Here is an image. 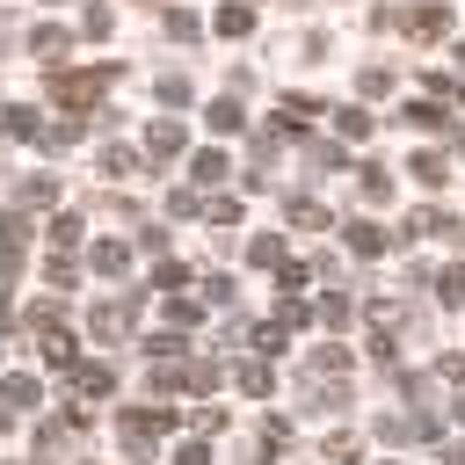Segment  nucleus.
Masks as SVG:
<instances>
[{
    "mask_svg": "<svg viewBox=\"0 0 465 465\" xmlns=\"http://www.w3.org/2000/svg\"><path fill=\"white\" fill-rule=\"evenodd\" d=\"M436 298H443V305H465V269H443V276H436Z\"/></svg>",
    "mask_w": 465,
    "mask_h": 465,
    "instance_id": "31",
    "label": "nucleus"
},
{
    "mask_svg": "<svg viewBox=\"0 0 465 465\" xmlns=\"http://www.w3.org/2000/svg\"><path fill=\"white\" fill-rule=\"evenodd\" d=\"M131 320H138V298H102V305L87 312V327H94L102 341H124V334H131Z\"/></svg>",
    "mask_w": 465,
    "mask_h": 465,
    "instance_id": "4",
    "label": "nucleus"
},
{
    "mask_svg": "<svg viewBox=\"0 0 465 465\" xmlns=\"http://www.w3.org/2000/svg\"><path fill=\"white\" fill-rule=\"evenodd\" d=\"M320 109H327V102H320V94H283V116H291V124H312V116H320Z\"/></svg>",
    "mask_w": 465,
    "mask_h": 465,
    "instance_id": "26",
    "label": "nucleus"
},
{
    "mask_svg": "<svg viewBox=\"0 0 465 465\" xmlns=\"http://www.w3.org/2000/svg\"><path fill=\"white\" fill-rule=\"evenodd\" d=\"M87 269H94V276H124V269H131V247H124V240H94V247H87Z\"/></svg>",
    "mask_w": 465,
    "mask_h": 465,
    "instance_id": "9",
    "label": "nucleus"
},
{
    "mask_svg": "<svg viewBox=\"0 0 465 465\" xmlns=\"http://www.w3.org/2000/svg\"><path fill=\"white\" fill-rule=\"evenodd\" d=\"M22 196H29V203H51V196H58V182H51V174H29V182H22Z\"/></svg>",
    "mask_w": 465,
    "mask_h": 465,
    "instance_id": "35",
    "label": "nucleus"
},
{
    "mask_svg": "<svg viewBox=\"0 0 465 465\" xmlns=\"http://www.w3.org/2000/svg\"><path fill=\"white\" fill-rule=\"evenodd\" d=\"M167 211H174V218H196L203 203H196V189H174V196H167Z\"/></svg>",
    "mask_w": 465,
    "mask_h": 465,
    "instance_id": "38",
    "label": "nucleus"
},
{
    "mask_svg": "<svg viewBox=\"0 0 465 465\" xmlns=\"http://www.w3.org/2000/svg\"><path fill=\"white\" fill-rule=\"evenodd\" d=\"M109 80H116V65H80V73H51V102H58V109H94V102L109 94Z\"/></svg>",
    "mask_w": 465,
    "mask_h": 465,
    "instance_id": "1",
    "label": "nucleus"
},
{
    "mask_svg": "<svg viewBox=\"0 0 465 465\" xmlns=\"http://www.w3.org/2000/svg\"><path fill=\"white\" fill-rule=\"evenodd\" d=\"M407 124H414V131H450V109H443L436 94H421V102H407Z\"/></svg>",
    "mask_w": 465,
    "mask_h": 465,
    "instance_id": "15",
    "label": "nucleus"
},
{
    "mask_svg": "<svg viewBox=\"0 0 465 465\" xmlns=\"http://www.w3.org/2000/svg\"><path fill=\"white\" fill-rule=\"evenodd\" d=\"M189 167H196V182H225V153H196Z\"/></svg>",
    "mask_w": 465,
    "mask_h": 465,
    "instance_id": "32",
    "label": "nucleus"
},
{
    "mask_svg": "<svg viewBox=\"0 0 465 465\" xmlns=\"http://www.w3.org/2000/svg\"><path fill=\"white\" fill-rule=\"evenodd\" d=\"M182 153H189V131H182L174 116H160V124L145 131V160H160V167H167V160H182Z\"/></svg>",
    "mask_w": 465,
    "mask_h": 465,
    "instance_id": "5",
    "label": "nucleus"
},
{
    "mask_svg": "<svg viewBox=\"0 0 465 465\" xmlns=\"http://www.w3.org/2000/svg\"><path fill=\"white\" fill-rule=\"evenodd\" d=\"M247 29H254V7H247V0L218 7V36H247Z\"/></svg>",
    "mask_w": 465,
    "mask_h": 465,
    "instance_id": "20",
    "label": "nucleus"
},
{
    "mask_svg": "<svg viewBox=\"0 0 465 465\" xmlns=\"http://www.w3.org/2000/svg\"><path fill=\"white\" fill-rule=\"evenodd\" d=\"M378 436H385V443H421V436H436V414H400V407H392V414L378 421Z\"/></svg>",
    "mask_w": 465,
    "mask_h": 465,
    "instance_id": "6",
    "label": "nucleus"
},
{
    "mask_svg": "<svg viewBox=\"0 0 465 465\" xmlns=\"http://www.w3.org/2000/svg\"><path fill=\"white\" fill-rule=\"evenodd\" d=\"M327 458H334V465H363V443H356V436H327Z\"/></svg>",
    "mask_w": 465,
    "mask_h": 465,
    "instance_id": "30",
    "label": "nucleus"
},
{
    "mask_svg": "<svg viewBox=\"0 0 465 465\" xmlns=\"http://www.w3.org/2000/svg\"><path fill=\"white\" fill-rule=\"evenodd\" d=\"M305 320H312V312H305V298H298V291H276V327H283V334H298Z\"/></svg>",
    "mask_w": 465,
    "mask_h": 465,
    "instance_id": "19",
    "label": "nucleus"
},
{
    "mask_svg": "<svg viewBox=\"0 0 465 465\" xmlns=\"http://www.w3.org/2000/svg\"><path fill=\"white\" fill-rule=\"evenodd\" d=\"M160 305H167V327H196V320H203V312H196L182 291H160Z\"/></svg>",
    "mask_w": 465,
    "mask_h": 465,
    "instance_id": "24",
    "label": "nucleus"
},
{
    "mask_svg": "<svg viewBox=\"0 0 465 465\" xmlns=\"http://www.w3.org/2000/svg\"><path fill=\"white\" fill-rule=\"evenodd\" d=\"M203 218H211L218 232H232V225H240V203H232V196H218V203H203Z\"/></svg>",
    "mask_w": 465,
    "mask_h": 465,
    "instance_id": "28",
    "label": "nucleus"
},
{
    "mask_svg": "<svg viewBox=\"0 0 465 465\" xmlns=\"http://www.w3.org/2000/svg\"><path fill=\"white\" fill-rule=\"evenodd\" d=\"M138 174V153L131 145H102V182H131Z\"/></svg>",
    "mask_w": 465,
    "mask_h": 465,
    "instance_id": "17",
    "label": "nucleus"
},
{
    "mask_svg": "<svg viewBox=\"0 0 465 465\" xmlns=\"http://www.w3.org/2000/svg\"><path fill=\"white\" fill-rule=\"evenodd\" d=\"M153 283H160V291H182V283H189V269H182V262H160V269H153Z\"/></svg>",
    "mask_w": 465,
    "mask_h": 465,
    "instance_id": "36",
    "label": "nucleus"
},
{
    "mask_svg": "<svg viewBox=\"0 0 465 465\" xmlns=\"http://www.w3.org/2000/svg\"><path fill=\"white\" fill-rule=\"evenodd\" d=\"M29 51H36V58H44V65H58V58H65V51H73V29H58V22H44V29H36V36H29Z\"/></svg>",
    "mask_w": 465,
    "mask_h": 465,
    "instance_id": "10",
    "label": "nucleus"
},
{
    "mask_svg": "<svg viewBox=\"0 0 465 465\" xmlns=\"http://www.w3.org/2000/svg\"><path fill=\"white\" fill-rule=\"evenodd\" d=\"M203 124H211V131H218V138H232V131H247V109H240V102H232V94H218V102H211V109H203Z\"/></svg>",
    "mask_w": 465,
    "mask_h": 465,
    "instance_id": "11",
    "label": "nucleus"
},
{
    "mask_svg": "<svg viewBox=\"0 0 465 465\" xmlns=\"http://www.w3.org/2000/svg\"><path fill=\"white\" fill-rule=\"evenodd\" d=\"M247 262H254V269H276V262H283V240H276V232H254V240H247Z\"/></svg>",
    "mask_w": 465,
    "mask_h": 465,
    "instance_id": "21",
    "label": "nucleus"
},
{
    "mask_svg": "<svg viewBox=\"0 0 465 465\" xmlns=\"http://www.w3.org/2000/svg\"><path fill=\"white\" fill-rule=\"evenodd\" d=\"M305 378H349V349H334V341L312 349V356H305Z\"/></svg>",
    "mask_w": 465,
    "mask_h": 465,
    "instance_id": "16",
    "label": "nucleus"
},
{
    "mask_svg": "<svg viewBox=\"0 0 465 465\" xmlns=\"http://www.w3.org/2000/svg\"><path fill=\"white\" fill-rule=\"evenodd\" d=\"M400 36H407V44H443V36H450V7H443V0L407 7V15H400Z\"/></svg>",
    "mask_w": 465,
    "mask_h": 465,
    "instance_id": "3",
    "label": "nucleus"
},
{
    "mask_svg": "<svg viewBox=\"0 0 465 465\" xmlns=\"http://www.w3.org/2000/svg\"><path fill=\"white\" fill-rule=\"evenodd\" d=\"M363 196L385 203V196H392V174H385V167H363Z\"/></svg>",
    "mask_w": 465,
    "mask_h": 465,
    "instance_id": "33",
    "label": "nucleus"
},
{
    "mask_svg": "<svg viewBox=\"0 0 465 465\" xmlns=\"http://www.w3.org/2000/svg\"><path fill=\"white\" fill-rule=\"evenodd\" d=\"M407 174H414V182H421V189H443V182H450V160H443V153H436V145H421V153H414V160H407Z\"/></svg>",
    "mask_w": 465,
    "mask_h": 465,
    "instance_id": "7",
    "label": "nucleus"
},
{
    "mask_svg": "<svg viewBox=\"0 0 465 465\" xmlns=\"http://www.w3.org/2000/svg\"><path fill=\"white\" fill-rule=\"evenodd\" d=\"M320 320H327V327L341 334V327L356 320V305H349V291H334V298H320Z\"/></svg>",
    "mask_w": 465,
    "mask_h": 465,
    "instance_id": "25",
    "label": "nucleus"
},
{
    "mask_svg": "<svg viewBox=\"0 0 465 465\" xmlns=\"http://www.w3.org/2000/svg\"><path fill=\"white\" fill-rule=\"evenodd\" d=\"M0 400H7V414H29L44 392H36V378H0Z\"/></svg>",
    "mask_w": 465,
    "mask_h": 465,
    "instance_id": "18",
    "label": "nucleus"
},
{
    "mask_svg": "<svg viewBox=\"0 0 465 465\" xmlns=\"http://www.w3.org/2000/svg\"><path fill=\"white\" fill-rule=\"evenodd\" d=\"M167 36H174V44H196V15H189V7H167Z\"/></svg>",
    "mask_w": 465,
    "mask_h": 465,
    "instance_id": "27",
    "label": "nucleus"
},
{
    "mask_svg": "<svg viewBox=\"0 0 465 465\" xmlns=\"http://www.w3.org/2000/svg\"><path fill=\"white\" fill-rule=\"evenodd\" d=\"M22 247H29V218H22V211H7V218H0V269H15V254H22Z\"/></svg>",
    "mask_w": 465,
    "mask_h": 465,
    "instance_id": "13",
    "label": "nucleus"
},
{
    "mask_svg": "<svg viewBox=\"0 0 465 465\" xmlns=\"http://www.w3.org/2000/svg\"><path fill=\"white\" fill-rule=\"evenodd\" d=\"M51 247H80V218H73V211L51 218Z\"/></svg>",
    "mask_w": 465,
    "mask_h": 465,
    "instance_id": "29",
    "label": "nucleus"
},
{
    "mask_svg": "<svg viewBox=\"0 0 465 465\" xmlns=\"http://www.w3.org/2000/svg\"><path fill=\"white\" fill-rule=\"evenodd\" d=\"M341 240H349V247H356V254H363V262H371V254H385V247H392V232H385V225H371V218H356V225H341Z\"/></svg>",
    "mask_w": 465,
    "mask_h": 465,
    "instance_id": "8",
    "label": "nucleus"
},
{
    "mask_svg": "<svg viewBox=\"0 0 465 465\" xmlns=\"http://www.w3.org/2000/svg\"><path fill=\"white\" fill-rule=\"evenodd\" d=\"M174 465H211V450H203V443H182V450H174Z\"/></svg>",
    "mask_w": 465,
    "mask_h": 465,
    "instance_id": "40",
    "label": "nucleus"
},
{
    "mask_svg": "<svg viewBox=\"0 0 465 465\" xmlns=\"http://www.w3.org/2000/svg\"><path fill=\"white\" fill-rule=\"evenodd\" d=\"M80 36H109V7H102V0L80 15Z\"/></svg>",
    "mask_w": 465,
    "mask_h": 465,
    "instance_id": "34",
    "label": "nucleus"
},
{
    "mask_svg": "<svg viewBox=\"0 0 465 465\" xmlns=\"http://www.w3.org/2000/svg\"><path fill=\"white\" fill-rule=\"evenodd\" d=\"M334 131L356 145V138H371V109H334Z\"/></svg>",
    "mask_w": 465,
    "mask_h": 465,
    "instance_id": "23",
    "label": "nucleus"
},
{
    "mask_svg": "<svg viewBox=\"0 0 465 465\" xmlns=\"http://www.w3.org/2000/svg\"><path fill=\"white\" fill-rule=\"evenodd\" d=\"M116 429H124V443L145 458V450L160 443V429H174V407H124V414H116Z\"/></svg>",
    "mask_w": 465,
    "mask_h": 465,
    "instance_id": "2",
    "label": "nucleus"
},
{
    "mask_svg": "<svg viewBox=\"0 0 465 465\" xmlns=\"http://www.w3.org/2000/svg\"><path fill=\"white\" fill-rule=\"evenodd\" d=\"M7 131L15 138H36V109H7Z\"/></svg>",
    "mask_w": 465,
    "mask_h": 465,
    "instance_id": "37",
    "label": "nucleus"
},
{
    "mask_svg": "<svg viewBox=\"0 0 465 465\" xmlns=\"http://www.w3.org/2000/svg\"><path fill=\"white\" fill-rule=\"evenodd\" d=\"M443 378H450V385H465V356H443Z\"/></svg>",
    "mask_w": 465,
    "mask_h": 465,
    "instance_id": "41",
    "label": "nucleus"
},
{
    "mask_svg": "<svg viewBox=\"0 0 465 465\" xmlns=\"http://www.w3.org/2000/svg\"><path fill=\"white\" fill-rule=\"evenodd\" d=\"M73 385H80L87 400H102V392H116V363H73Z\"/></svg>",
    "mask_w": 465,
    "mask_h": 465,
    "instance_id": "14",
    "label": "nucleus"
},
{
    "mask_svg": "<svg viewBox=\"0 0 465 465\" xmlns=\"http://www.w3.org/2000/svg\"><path fill=\"white\" fill-rule=\"evenodd\" d=\"M283 218H291L298 232H327V225H334V218H327V203H312V196H291V203H283Z\"/></svg>",
    "mask_w": 465,
    "mask_h": 465,
    "instance_id": "12",
    "label": "nucleus"
},
{
    "mask_svg": "<svg viewBox=\"0 0 465 465\" xmlns=\"http://www.w3.org/2000/svg\"><path fill=\"white\" fill-rule=\"evenodd\" d=\"M450 232H458V225H450ZM458 247H465V232H458Z\"/></svg>",
    "mask_w": 465,
    "mask_h": 465,
    "instance_id": "42",
    "label": "nucleus"
},
{
    "mask_svg": "<svg viewBox=\"0 0 465 465\" xmlns=\"http://www.w3.org/2000/svg\"><path fill=\"white\" fill-rule=\"evenodd\" d=\"M232 385H240V392H254V400H269V385H276V378H269L262 363H232Z\"/></svg>",
    "mask_w": 465,
    "mask_h": 465,
    "instance_id": "22",
    "label": "nucleus"
},
{
    "mask_svg": "<svg viewBox=\"0 0 465 465\" xmlns=\"http://www.w3.org/2000/svg\"><path fill=\"white\" fill-rule=\"evenodd\" d=\"M247 341H254V349H262V356H276V349H283V327H254V334H247Z\"/></svg>",
    "mask_w": 465,
    "mask_h": 465,
    "instance_id": "39",
    "label": "nucleus"
}]
</instances>
